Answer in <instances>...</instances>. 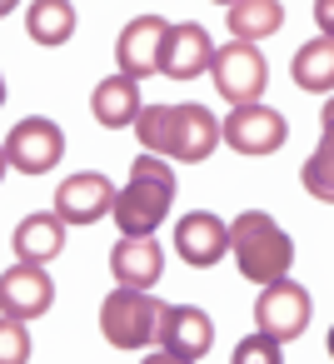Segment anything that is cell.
I'll list each match as a JSON object with an SVG mask.
<instances>
[{
	"mask_svg": "<svg viewBox=\"0 0 334 364\" xmlns=\"http://www.w3.org/2000/svg\"><path fill=\"white\" fill-rule=\"evenodd\" d=\"M210 75H215V90H220L235 110H239V105H259V95H264V85H269V65H264L259 46H239V41H230V46L215 50Z\"/></svg>",
	"mask_w": 334,
	"mask_h": 364,
	"instance_id": "5b68a950",
	"label": "cell"
},
{
	"mask_svg": "<svg viewBox=\"0 0 334 364\" xmlns=\"http://www.w3.org/2000/svg\"><path fill=\"white\" fill-rule=\"evenodd\" d=\"M26 31L36 46H65L75 36V6H65V0H36L26 11Z\"/></svg>",
	"mask_w": 334,
	"mask_h": 364,
	"instance_id": "ffe728a7",
	"label": "cell"
},
{
	"mask_svg": "<svg viewBox=\"0 0 334 364\" xmlns=\"http://www.w3.org/2000/svg\"><path fill=\"white\" fill-rule=\"evenodd\" d=\"M225 21H230V36L239 46H254V41H264L284 26V6L279 0H235L225 11Z\"/></svg>",
	"mask_w": 334,
	"mask_h": 364,
	"instance_id": "ac0fdd59",
	"label": "cell"
},
{
	"mask_svg": "<svg viewBox=\"0 0 334 364\" xmlns=\"http://www.w3.org/2000/svg\"><path fill=\"white\" fill-rule=\"evenodd\" d=\"M254 324H259V334H269L274 344L304 334V329H309V289L294 284V279L264 284L259 299H254Z\"/></svg>",
	"mask_w": 334,
	"mask_h": 364,
	"instance_id": "52a82bcc",
	"label": "cell"
},
{
	"mask_svg": "<svg viewBox=\"0 0 334 364\" xmlns=\"http://www.w3.org/2000/svg\"><path fill=\"white\" fill-rule=\"evenodd\" d=\"M110 205H115V185H110L100 170H80V175L60 180L50 215H55L60 225H95V220L110 215Z\"/></svg>",
	"mask_w": 334,
	"mask_h": 364,
	"instance_id": "8fae6325",
	"label": "cell"
},
{
	"mask_svg": "<svg viewBox=\"0 0 334 364\" xmlns=\"http://www.w3.org/2000/svg\"><path fill=\"white\" fill-rule=\"evenodd\" d=\"M6 11H11V0H0V16H6Z\"/></svg>",
	"mask_w": 334,
	"mask_h": 364,
	"instance_id": "4316f807",
	"label": "cell"
},
{
	"mask_svg": "<svg viewBox=\"0 0 334 364\" xmlns=\"http://www.w3.org/2000/svg\"><path fill=\"white\" fill-rule=\"evenodd\" d=\"M215 60V46H210V31L195 26V21H180V26H165V41H160V70L170 80H195L205 75Z\"/></svg>",
	"mask_w": 334,
	"mask_h": 364,
	"instance_id": "7c38bea8",
	"label": "cell"
},
{
	"mask_svg": "<svg viewBox=\"0 0 334 364\" xmlns=\"http://www.w3.org/2000/svg\"><path fill=\"white\" fill-rule=\"evenodd\" d=\"M230 364H284V354H279V344L269 339V334H244L239 344H235V354H230Z\"/></svg>",
	"mask_w": 334,
	"mask_h": 364,
	"instance_id": "44dd1931",
	"label": "cell"
},
{
	"mask_svg": "<svg viewBox=\"0 0 334 364\" xmlns=\"http://www.w3.org/2000/svg\"><path fill=\"white\" fill-rule=\"evenodd\" d=\"M55 304V279L45 274V264H11L0 274V314L6 319H41Z\"/></svg>",
	"mask_w": 334,
	"mask_h": 364,
	"instance_id": "30bf717a",
	"label": "cell"
},
{
	"mask_svg": "<svg viewBox=\"0 0 334 364\" xmlns=\"http://www.w3.org/2000/svg\"><path fill=\"white\" fill-rule=\"evenodd\" d=\"M6 165L11 170H21V175H45V170H55L60 165V155H65V135H60V125L55 120H45V115H26L21 125H11V135H6Z\"/></svg>",
	"mask_w": 334,
	"mask_h": 364,
	"instance_id": "8992f818",
	"label": "cell"
},
{
	"mask_svg": "<svg viewBox=\"0 0 334 364\" xmlns=\"http://www.w3.org/2000/svg\"><path fill=\"white\" fill-rule=\"evenodd\" d=\"M160 299H150V289H125L115 284L100 304V334L115 344V349H145L155 339V324H160Z\"/></svg>",
	"mask_w": 334,
	"mask_h": 364,
	"instance_id": "277c9868",
	"label": "cell"
},
{
	"mask_svg": "<svg viewBox=\"0 0 334 364\" xmlns=\"http://www.w3.org/2000/svg\"><path fill=\"white\" fill-rule=\"evenodd\" d=\"M65 250V225L55 215H26L16 225V255L21 264H45Z\"/></svg>",
	"mask_w": 334,
	"mask_h": 364,
	"instance_id": "e0dca14e",
	"label": "cell"
},
{
	"mask_svg": "<svg viewBox=\"0 0 334 364\" xmlns=\"http://www.w3.org/2000/svg\"><path fill=\"white\" fill-rule=\"evenodd\" d=\"M304 185H309L319 200H329V130H324V140H319V155L304 160Z\"/></svg>",
	"mask_w": 334,
	"mask_h": 364,
	"instance_id": "603a6c76",
	"label": "cell"
},
{
	"mask_svg": "<svg viewBox=\"0 0 334 364\" xmlns=\"http://www.w3.org/2000/svg\"><path fill=\"white\" fill-rule=\"evenodd\" d=\"M175 255H180L185 264H195V269L220 264V259L230 255V230H225V220L210 215V210L185 215V220L175 225Z\"/></svg>",
	"mask_w": 334,
	"mask_h": 364,
	"instance_id": "4fadbf2b",
	"label": "cell"
},
{
	"mask_svg": "<svg viewBox=\"0 0 334 364\" xmlns=\"http://www.w3.org/2000/svg\"><path fill=\"white\" fill-rule=\"evenodd\" d=\"M160 269H165V250H160L155 235H145V240H120V245L110 250V274H115V284H125V289H150V284L160 279Z\"/></svg>",
	"mask_w": 334,
	"mask_h": 364,
	"instance_id": "9a60e30c",
	"label": "cell"
},
{
	"mask_svg": "<svg viewBox=\"0 0 334 364\" xmlns=\"http://www.w3.org/2000/svg\"><path fill=\"white\" fill-rule=\"evenodd\" d=\"M140 364H180V359H170V354H150V359H140Z\"/></svg>",
	"mask_w": 334,
	"mask_h": 364,
	"instance_id": "cb8c5ba5",
	"label": "cell"
},
{
	"mask_svg": "<svg viewBox=\"0 0 334 364\" xmlns=\"http://www.w3.org/2000/svg\"><path fill=\"white\" fill-rule=\"evenodd\" d=\"M170 205H175V170L160 165L155 155H140V160H130V185L115 190L110 215H115L125 240H145V235L160 230Z\"/></svg>",
	"mask_w": 334,
	"mask_h": 364,
	"instance_id": "7a4b0ae2",
	"label": "cell"
},
{
	"mask_svg": "<svg viewBox=\"0 0 334 364\" xmlns=\"http://www.w3.org/2000/svg\"><path fill=\"white\" fill-rule=\"evenodd\" d=\"M135 135L145 145V155H170L180 165L210 160L220 145V120L205 105H140L135 115Z\"/></svg>",
	"mask_w": 334,
	"mask_h": 364,
	"instance_id": "6da1fadb",
	"label": "cell"
},
{
	"mask_svg": "<svg viewBox=\"0 0 334 364\" xmlns=\"http://www.w3.org/2000/svg\"><path fill=\"white\" fill-rule=\"evenodd\" d=\"M90 115H95L100 125H110V130L135 125V115H140V85H135V80H125V75L100 80V85H95V95H90Z\"/></svg>",
	"mask_w": 334,
	"mask_h": 364,
	"instance_id": "2e32d148",
	"label": "cell"
},
{
	"mask_svg": "<svg viewBox=\"0 0 334 364\" xmlns=\"http://www.w3.org/2000/svg\"><path fill=\"white\" fill-rule=\"evenodd\" d=\"M160 41H165V21L160 16H135L125 31H120V75L125 80H140V75H155L160 70Z\"/></svg>",
	"mask_w": 334,
	"mask_h": 364,
	"instance_id": "5bb4252c",
	"label": "cell"
},
{
	"mask_svg": "<svg viewBox=\"0 0 334 364\" xmlns=\"http://www.w3.org/2000/svg\"><path fill=\"white\" fill-rule=\"evenodd\" d=\"M225 230H230L235 264H239V274H244L249 284H274V279L289 274L294 245H289V235H284L264 210H244V215H235V225H225Z\"/></svg>",
	"mask_w": 334,
	"mask_h": 364,
	"instance_id": "3957f363",
	"label": "cell"
},
{
	"mask_svg": "<svg viewBox=\"0 0 334 364\" xmlns=\"http://www.w3.org/2000/svg\"><path fill=\"white\" fill-rule=\"evenodd\" d=\"M26 359H31V329L0 314V364H26Z\"/></svg>",
	"mask_w": 334,
	"mask_h": 364,
	"instance_id": "7402d4cb",
	"label": "cell"
},
{
	"mask_svg": "<svg viewBox=\"0 0 334 364\" xmlns=\"http://www.w3.org/2000/svg\"><path fill=\"white\" fill-rule=\"evenodd\" d=\"M289 75H294V85H299V90H314V95H324V90L334 85V46H329V36H319V41H304V46L294 50V65H289Z\"/></svg>",
	"mask_w": 334,
	"mask_h": 364,
	"instance_id": "d6986e66",
	"label": "cell"
},
{
	"mask_svg": "<svg viewBox=\"0 0 334 364\" xmlns=\"http://www.w3.org/2000/svg\"><path fill=\"white\" fill-rule=\"evenodd\" d=\"M220 140L235 155H274L289 140V125L269 105H239V110H230V120H220Z\"/></svg>",
	"mask_w": 334,
	"mask_h": 364,
	"instance_id": "ba28073f",
	"label": "cell"
},
{
	"mask_svg": "<svg viewBox=\"0 0 334 364\" xmlns=\"http://www.w3.org/2000/svg\"><path fill=\"white\" fill-rule=\"evenodd\" d=\"M155 339H160V354H170V359H180V364H195V359L210 354L215 324H210V314L195 309V304H165V309H160V324H155Z\"/></svg>",
	"mask_w": 334,
	"mask_h": 364,
	"instance_id": "9c48e42d",
	"label": "cell"
},
{
	"mask_svg": "<svg viewBox=\"0 0 334 364\" xmlns=\"http://www.w3.org/2000/svg\"><path fill=\"white\" fill-rule=\"evenodd\" d=\"M0 105H6V75H0Z\"/></svg>",
	"mask_w": 334,
	"mask_h": 364,
	"instance_id": "484cf974",
	"label": "cell"
},
{
	"mask_svg": "<svg viewBox=\"0 0 334 364\" xmlns=\"http://www.w3.org/2000/svg\"><path fill=\"white\" fill-rule=\"evenodd\" d=\"M6 170H11V165H6V150H0V180H6Z\"/></svg>",
	"mask_w": 334,
	"mask_h": 364,
	"instance_id": "d4e9b609",
	"label": "cell"
}]
</instances>
